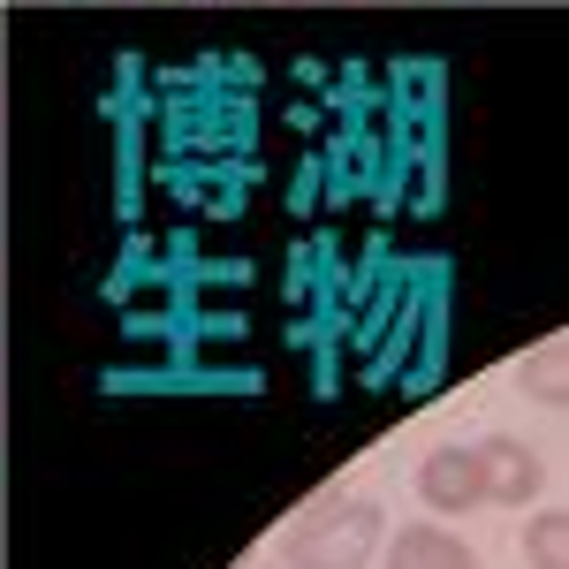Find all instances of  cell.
Wrapping results in <instances>:
<instances>
[{"label":"cell","instance_id":"cell-1","mask_svg":"<svg viewBox=\"0 0 569 569\" xmlns=\"http://www.w3.org/2000/svg\"><path fill=\"white\" fill-rule=\"evenodd\" d=\"M388 539V509L372 493H319L281 539V569H365Z\"/></svg>","mask_w":569,"mask_h":569},{"label":"cell","instance_id":"cell-2","mask_svg":"<svg viewBox=\"0 0 569 569\" xmlns=\"http://www.w3.org/2000/svg\"><path fill=\"white\" fill-rule=\"evenodd\" d=\"M418 501L433 509V517H471V509H493L486 501V463L471 440H440L426 448V463H418Z\"/></svg>","mask_w":569,"mask_h":569},{"label":"cell","instance_id":"cell-3","mask_svg":"<svg viewBox=\"0 0 569 569\" xmlns=\"http://www.w3.org/2000/svg\"><path fill=\"white\" fill-rule=\"evenodd\" d=\"M479 463H486V501H493V509H539V493H547V456H539L531 440L486 433Z\"/></svg>","mask_w":569,"mask_h":569},{"label":"cell","instance_id":"cell-4","mask_svg":"<svg viewBox=\"0 0 569 569\" xmlns=\"http://www.w3.org/2000/svg\"><path fill=\"white\" fill-rule=\"evenodd\" d=\"M388 569H479V555L440 525H410L388 539Z\"/></svg>","mask_w":569,"mask_h":569},{"label":"cell","instance_id":"cell-5","mask_svg":"<svg viewBox=\"0 0 569 569\" xmlns=\"http://www.w3.org/2000/svg\"><path fill=\"white\" fill-rule=\"evenodd\" d=\"M517 388H525L531 402H547V410H569V335L539 342V350L517 365Z\"/></svg>","mask_w":569,"mask_h":569},{"label":"cell","instance_id":"cell-6","mask_svg":"<svg viewBox=\"0 0 569 569\" xmlns=\"http://www.w3.org/2000/svg\"><path fill=\"white\" fill-rule=\"evenodd\" d=\"M525 569H569V509H531Z\"/></svg>","mask_w":569,"mask_h":569},{"label":"cell","instance_id":"cell-7","mask_svg":"<svg viewBox=\"0 0 569 569\" xmlns=\"http://www.w3.org/2000/svg\"><path fill=\"white\" fill-rule=\"evenodd\" d=\"M236 569H281V562H259V555H251V562H236Z\"/></svg>","mask_w":569,"mask_h":569}]
</instances>
